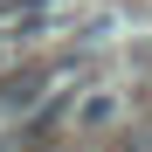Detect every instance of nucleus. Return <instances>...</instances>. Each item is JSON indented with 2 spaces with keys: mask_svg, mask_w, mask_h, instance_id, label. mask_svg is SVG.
<instances>
[{
  "mask_svg": "<svg viewBox=\"0 0 152 152\" xmlns=\"http://www.w3.org/2000/svg\"><path fill=\"white\" fill-rule=\"evenodd\" d=\"M124 152H152V132H138V138H132V145H124Z\"/></svg>",
  "mask_w": 152,
  "mask_h": 152,
  "instance_id": "obj_2",
  "label": "nucleus"
},
{
  "mask_svg": "<svg viewBox=\"0 0 152 152\" xmlns=\"http://www.w3.org/2000/svg\"><path fill=\"white\" fill-rule=\"evenodd\" d=\"M111 118H118V97H111V90H97V97L76 104V124H83V132H104Z\"/></svg>",
  "mask_w": 152,
  "mask_h": 152,
  "instance_id": "obj_1",
  "label": "nucleus"
}]
</instances>
